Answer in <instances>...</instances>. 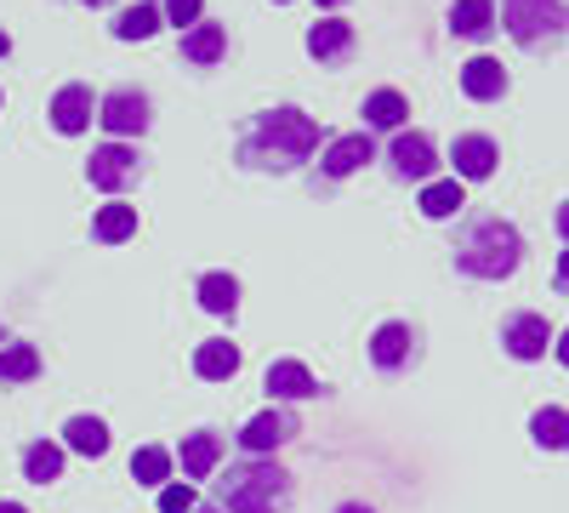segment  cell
Returning a JSON list of instances; mask_svg holds the SVG:
<instances>
[{
    "instance_id": "60d3db41",
    "label": "cell",
    "mask_w": 569,
    "mask_h": 513,
    "mask_svg": "<svg viewBox=\"0 0 569 513\" xmlns=\"http://www.w3.org/2000/svg\"><path fill=\"white\" fill-rule=\"evenodd\" d=\"M194 513H222V507H194Z\"/></svg>"
},
{
    "instance_id": "d590c367",
    "label": "cell",
    "mask_w": 569,
    "mask_h": 513,
    "mask_svg": "<svg viewBox=\"0 0 569 513\" xmlns=\"http://www.w3.org/2000/svg\"><path fill=\"white\" fill-rule=\"evenodd\" d=\"M337 513H376V507H365V502H342Z\"/></svg>"
},
{
    "instance_id": "5b68a950",
    "label": "cell",
    "mask_w": 569,
    "mask_h": 513,
    "mask_svg": "<svg viewBox=\"0 0 569 513\" xmlns=\"http://www.w3.org/2000/svg\"><path fill=\"white\" fill-rule=\"evenodd\" d=\"M149 98H142V91L137 86H114L109 91V98L98 103V126L114 137V144H126V137H142V131H149Z\"/></svg>"
},
{
    "instance_id": "7402d4cb",
    "label": "cell",
    "mask_w": 569,
    "mask_h": 513,
    "mask_svg": "<svg viewBox=\"0 0 569 513\" xmlns=\"http://www.w3.org/2000/svg\"><path fill=\"white\" fill-rule=\"evenodd\" d=\"M131 235H137V206H126V200L98 206V217H91V240L120 246V240H131Z\"/></svg>"
},
{
    "instance_id": "d4e9b609",
    "label": "cell",
    "mask_w": 569,
    "mask_h": 513,
    "mask_svg": "<svg viewBox=\"0 0 569 513\" xmlns=\"http://www.w3.org/2000/svg\"><path fill=\"white\" fill-rule=\"evenodd\" d=\"M40 377V348L34 343H0V388L34 383Z\"/></svg>"
},
{
    "instance_id": "7c38bea8",
    "label": "cell",
    "mask_w": 569,
    "mask_h": 513,
    "mask_svg": "<svg viewBox=\"0 0 569 513\" xmlns=\"http://www.w3.org/2000/svg\"><path fill=\"white\" fill-rule=\"evenodd\" d=\"M91 120H98V98H91V86L69 80L58 98H52V126H58L63 137H80Z\"/></svg>"
},
{
    "instance_id": "4316f807",
    "label": "cell",
    "mask_w": 569,
    "mask_h": 513,
    "mask_svg": "<svg viewBox=\"0 0 569 513\" xmlns=\"http://www.w3.org/2000/svg\"><path fill=\"white\" fill-rule=\"evenodd\" d=\"M171 468H177V456H171L166 445H142V451L131 456V480H137V485H154V491L171 485Z\"/></svg>"
},
{
    "instance_id": "83f0119b",
    "label": "cell",
    "mask_w": 569,
    "mask_h": 513,
    "mask_svg": "<svg viewBox=\"0 0 569 513\" xmlns=\"http://www.w3.org/2000/svg\"><path fill=\"white\" fill-rule=\"evenodd\" d=\"M63 445H69V451H80V456H109V428L98 423V416H69Z\"/></svg>"
},
{
    "instance_id": "3957f363",
    "label": "cell",
    "mask_w": 569,
    "mask_h": 513,
    "mask_svg": "<svg viewBox=\"0 0 569 513\" xmlns=\"http://www.w3.org/2000/svg\"><path fill=\"white\" fill-rule=\"evenodd\" d=\"M518 263H525V235L501 217H485L467 228V240L456 246V268L467 279H507Z\"/></svg>"
},
{
    "instance_id": "ba28073f",
    "label": "cell",
    "mask_w": 569,
    "mask_h": 513,
    "mask_svg": "<svg viewBox=\"0 0 569 513\" xmlns=\"http://www.w3.org/2000/svg\"><path fill=\"white\" fill-rule=\"evenodd\" d=\"M291 434H297V416L279 411V405H268V411H257L251 423L240 428V451H246V456H273Z\"/></svg>"
},
{
    "instance_id": "603a6c76",
    "label": "cell",
    "mask_w": 569,
    "mask_h": 513,
    "mask_svg": "<svg viewBox=\"0 0 569 513\" xmlns=\"http://www.w3.org/2000/svg\"><path fill=\"white\" fill-rule=\"evenodd\" d=\"M23 480H29V485H52V480H63V445H52V440H29V445H23Z\"/></svg>"
},
{
    "instance_id": "cb8c5ba5",
    "label": "cell",
    "mask_w": 569,
    "mask_h": 513,
    "mask_svg": "<svg viewBox=\"0 0 569 513\" xmlns=\"http://www.w3.org/2000/svg\"><path fill=\"white\" fill-rule=\"evenodd\" d=\"M233 371H240V348L233 343H200L194 348V377L200 383H228Z\"/></svg>"
},
{
    "instance_id": "6da1fadb",
    "label": "cell",
    "mask_w": 569,
    "mask_h": 513,
    "mask_svg": "<svg viewBox=\"0 0 569 513\" xmlns=\"http://www.w3.org/2000/svg\"><path fill=\"white\" fill-rule=\"evenodd\" d=\"M319 120L302 115V109H268L257 115V126L246 131V144H240V160L246 166H262V171H291L302 166L313 149H319Z\"/></svg>"
},
{
    "instance_id": "f1b7e54d",
    "label": "cell",
    "mask_w": 569,
    "mask_h": 513,
    "mask_svg": "<svg viewBox=\"0 0 569 513\" xmlns=\"http://www.w3.org/2000/svg\"><path fill=\"white\" fill-rule=\"evenodd\" d=\"M530 434H536L541 451H569V411L563 405H541L530 416Z\"/></svg>"
},
{
    "instance_id": "4fadbf2b",
    "label": "cell",
    "mask_w": 569,
    "mask_h": 513,
    "mask_svg": "<svg viewBox=\"0 0 569 513\" xmlns=\"http://www.w3.org/2000/svg\"><path fill=\"white\" fill-rule=\"evenodd\" d=\"M222 434H211V428H200V434H182V451H177V462H182V480L194 485V480H211L217 474V462H222Z\"/></svg>"
},
{
    "instance_id": "e575fe53",
    "label": "cell",
    "mask_w": 569,
    "mask_h": 513,
    "mask_svg": "<svg viewBox=\"0 0 569 513\" xmlns=\"http://www.w3.org/2000/svg\"><path fill=\"white\" fill-rule=\"evenodd\" d=\"M552 223H558V235H563V240H569V200H563V206H558V217H552Z\"/></svg>"
},
{
    "instance_id": "74e56055",
    "label": "cell",
    "mask_w": 569,
    "mask_h": 513,
    "mask_svg": "<svg viewBox=\"0 0 569 513\" xmlns=\"http://www.w3.org/2000/svg\"><path fill=\"white\" fill-rule=\"evenodd\" d=\"M0 513H29L23 502H0Z\"/></svg>"
},
{
    "instance_id": "2e32d148",
    "label": "cell",
    "mask_w": 569,
    "mask_h": 513,
    "mask_svg": "<svg viewBox=\"0 0 569 513\" xmlns=\"http://www.w3.org/2000/svg\"><path fill=\"white\" fill-rule=\"evenodd\" d=\"M376 160V144H370V131H348V137H330V149H325V177H353L359 166Z\"/></svg>"
},
{
    "instance_id": "8fae6325",
    "label": "cell",
    "mask_w": 569,
    "mask_h": 513,
    "mask_svg": "<svg viewBox=\"0 0 569 513\" xmlns=\"http://www.w3.org/2000/svg\"><path fill=\"white\" fill-rule=\"evenodd\" d=\"M308 52L319 63H348L359 52V34L348 18H319V23H308Z\"/></svg>"
},
{
    "instance_id": "7a4b0ae2",
    "label": "cell",
    "mask_w": 569,
    "mask_h": 513,
    "mask_svg": "<svg viewBox=\"0 0 569 513\" xmlns=\"http://www.w3.org/2000/svg\"><path fill=\"white\" fill-rule=\"evenodd\" d=\"M291 502V474L273 456H246L217 480V507L222 513H279Z\"/></svg>"
},
{
    "instance_id": "ac0fdd59",
    "label": "cell",
    "mask_w": 569,
    "mask_h": 513,
    "mask_svg": "<svg viewBox=\"0 0 569 513\" xmlns=\"http://www.w3.org/2000/svg\"><path fill=\"white\" fill-rule=\"evenodd\" d=\"M461 91L472 103H496L507 91V69L496 58H472V63H461Z\"/></svg>"
},
{
    "instance_id": "8992f818",
    "label": "cell",
    "mask_w": 569,
    "mask_h": 513,
    "mask_svg": "<svg viewBox=\"0 0 569 513\" xmlns=\"http://www.w3.org/2000/svg\"><path fill=\"white\" fill-rule=\"evenodd\" d=\"M388 166L399 182H433L439 171V149H433V137L427 131H393V144H388Z\"/></svg>"
},
{
    "instance_id": "d6a6232c",
    "label": "cell",
    "mask_w": 569,
    "mask_h": 513,
    "mask_svg": "<svg viewBox=\"0 0 569 513\" xmlns=\"http://www.w3.org/2000/svg\"><path fill=\"white\" fill-rule=\"evenodd\" d=\"M552 354H558V365L569 371V332H563V337H552Z\"/></svg>"
},
{
    "instance_id": "9a60e30c",
    "label": "cell",
    "mask_w": 569,
    "mask_h": 513,
    "mask_svg": "<svg viewBox=\"0 0 569 513\" xmlns=\"http://www.w3.org/2000/svg\"><path fill=\"white\" fill-rule=\"evenodd\" d=\"M450 160H456V177H467V182H479V177H490V171H496L501 149L490 144L485 131H461V137H456V149H450Z\"/></svg>"
},
{
    "instance_id": "277c9868",
    "label": "cell",
    "mask_w": 569,
    "mask_h": 513,
    "mask_svg": "<svg viewBox=\"0 0 569 513\" xmlns=\"http://www.w3.org/2000/svg\"><path fill=\"white\" fill-rule=\"evenodd\" d=\"M496 18L507 23V34L518 46H558L563 29H569V7H563V0H501Z\"/></svg>"
},
{
    "instance_id": "ab89813d",
    "label": "cell",
    "mask_w": 569,
    "mask_h": 513,
    "mask_svg": "<svg viewBox=\"0 0 569 513\" xmlns=\"http://www.w3.org/2000/svg\"><path fill=\"white\" fill-rule=\"evenodd\" d=\"M319 7H342V0H319Z\"/></svg>"
},
{
    "instance_id": "30bf717a",
    "label": "cell",
    "mask_w": 569,
    "mask_h": 513,
    "mask_svg": "<svg viewBox=\"0 0 569 513\" xmlns=\"http://www.w3.org/2000/svg\"><path fill=\"white\" fill-rule=\"evenodd\" d=\"M410 359H416V332H410V325H405V319L376 325V337H370V365L393 377V371H405Z\"/></svg>"
},
{
    "instance_id": "8d00e7d4",
    "label": "cell",
    "mask_w": 569,
    "mask_h": 513,
    "mask_svg": "<svg viewBox=\"0 0 569 513\" xmlns=\"http://www.w3.org/2000/svg\"><path fill=\"white\" fill-rule=\"evenodd\" d=\"M7 52H12V34H7V29H0V58H7Z\"/></svg>"
},
{
    "instance_id": "ffe728a7",
    "label": "cell",
    "mask_w": 569,
    "mask_h": 513,
    "mask_svg": "<svg viewBox=\"0 0 569 513\" xmlns=\"http://www.w3.org/2000/svg\"><path fill=\"white\" fill-rule=\"evenodd\" d=\"M405 115H410V103H405V91H393V86H382V91L365 98V131H405Z\"/></svg>"
},
{
    "instance_id": "9c48e42d",
    "label": "cell",
    "mask_w": 569,
    "mask_h": 513,
    "mask_svg": "<svg viewBox=\"0 0 569 513\" xmlns=\"http://www.w3.org/2000/svg\"><path fill=\"white\" fill-rule=\"evenodd\" d=\"M501 348L512 359H541L552 348V325L541 314H507L501 319Z\"/></svg>"
},
{
    "instance_id": "836d02e7",
    "label": "cell",
    "mask_w": 569,
    "mask_h": 513,
    "mask_svg": "<svg viewBox=\"0 0 569 513\" xmlns=\"http://www.w3.org/2000/svg\"><path fill=\"white\" fill-rule=\"evenodd\" d=\"M558 292H569V251L558 257Z\"/></svg>"
},
{
    "instance_id": "b9f144b4",
    "label": "cell",
    "mask_w": 569,
    "mask_h": 513,
    "mask_svg": "<svg viewBox=\"0 0 569 513\" xmlns=\"http://www.w3.org/2000/svg\"><path fill=\"white\" fill-rule=\"evenodd\" d=\"M279 7H284V0H279Z\"/></svg>"
},
{
    "instance_id": "e0dca14e",
    "label": "cell",
    "mask_w": 569,
    "mask_h": 513,
    "mask_svg": "<svg viewBox=\"0 0 569 513\" xmlns=\"http://www.w3.org/2000/svg\"><path fill=\"white\" fill-rule=\"evenodd\" d=\"M182 58H188V63H200V69L222 63V58H228V29H222V23H206V18H200L194 29L182 34Z\"/></svg>"
},
{
    "instance_id": "52a82bcc",
    "label": "cell",
    "mask_w": 569,
    "mask_h": 513,
    "mask_svg": "<svg viewBox=\"0 0 569 513\" xmlns=\"http://www.w3.org/2000/svg\"><path fill=\"white\" fill-rule=\"evenodd\" d=\"M86 177H91V189L120 195L126 182L137 177V149H131V144H103V149H91V160H86Z\"/></svg>"
},
{
    "instance_id": "d6986e66",
    "label": "cell",
    "mask_w": 569,
    "mask_h": 513,
    "mask_svg": "<svg viewBox=\"0 0 569 513\" xmlns=\"http://www.w3.org/2000/svg\"><path fill=\"white\" fill-rule=\"evenodd\" d=\"M496 0H456L450 7V34H461V40H490L496 34Z\"/></svg>"
},
{
    "instance_id": "1f68e13d",
    "label": "cell",
    "mask_w": 569,
    "mask_h": 513,
    "mask_svg": "<svg viewBox=\"0 0 569 513\" xmlns=\"http://www.w3.org/2000/svg\"><path fill=\"white\" fill-rule=\"evenodd\" d=\"M160 7H166V23H177V29L188 34V29L200 23V12H206V0H160Z\"/></svg>"
},
{
    "instance_id": "f35d334b",
    "label": "cell",
    "mask_w": 569,
    "mask_h": 513,
    "mask_svg": "<svg viewBox=\"0 0 569 513\" xmlns=\"http://www.w3.org/2000/svg\"><path fill=\"white\" fill-rule=\"evenodd\" d=\"M80 7H114V0H80Z\"/></svg>"
},
{
    "instance_id": "5bb4252c",
    "label": "cell",
    "mask_w": 569,
    "mask_h": 513,
    "mask_svg": "<svg viewBox=\"0 0 569 513\" xmlns=\"http://www.w3.org/2000/svg\"><path fill=\"white\" fill-rule=\"evenodd\" d=\"M262 388H268L279 405H291V399H313V394H319L313 371H308L302 359H273V365H268V377H262Z\"/></svg>"
},
{
    "instance_id": "f546056e",
    "label": "cell",
    "mask_w": 569,
    "mask_h": 513,
    "mask_svg": "<svg viewBox=\"0 0 569 513\" xmlns=\"http://www.w3.org/2000/svg\"><path fill=\"white\" fill-rule=\"evenodd\" d=\"M461 206H467V195H461V177L421 182V211H427V217H456Z\"/></svg>"
},
{
    "instance_id": "4dcf8cb0",
    "label": "cell",
    "mask_w": 569,
    "mask_h": 513,
    "mask_svg": "<svg viewBox=\"0 0 569 513\" xmlns=\"http://www.w3.org/2000/svg\"><path fill=\"white\" fill-rule=\"evenodd\" d=\"M194 507H200V502H194V485H188V480H182V485H177V480L160 485V513H194Z\"/></svg>"
},
{
    "instance_id": "44dd1931",
    "label": "cell",
    "mask_w": 569,
    "mask_h": 513,
    "mask_svg": "<svg viewBox=\"0 0 569 513\" xmlns=\"http://www.w3.org/2000/svg\"><path fill=\"white\" fill-rule=\"evenodd\" d=\"M200 308L217 314V319H233V314H240V279L222 274V268L200 274Z\"/></svg>"
},
{
    "instance_id": "484cf974",
    "label": "cell",
    "mask_w": 569,
    "mask_h": 513,
    "mask_svg": "<svg viewBox=\"0 0 569 513\" xmlns=\"http://www.w3.org/2000/svg\"><path fill=\"white\" fill-rule=\"evenodd\" d=\"M160 23H166L160 0H137V7H126V12L114 18V34H120V40H149V34H160Z\"/></svg>"
}]
</instances>
